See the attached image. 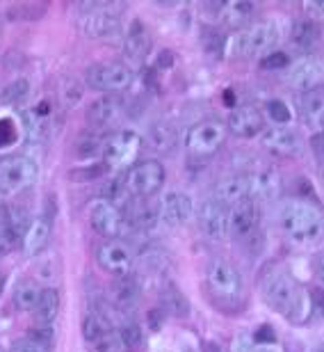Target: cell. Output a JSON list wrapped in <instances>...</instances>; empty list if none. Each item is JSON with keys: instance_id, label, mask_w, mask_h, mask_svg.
<instances>
[{"instance_id": "obj_36", "label": "cell", "mask_w": 324, "mask_h": 352, "mask_svg": "<svg viewBox=\"0 0 324 352\" xmlns=\"http://www.w3.org/2000/svg\"><path fill=\"white\" fill-rule=\"evenodd\" d=\"M117 329H119V336H121V343H124L126 352L137 350L139 346H142V329H139V325L135 320H126Z\"/></svg>"}, {"instance_id": "obj_53", "label": "cell", "mask_w": 324, "mask_h": 352, "mask_svg": "<svg viewBox=\"0 0 324 352\" xmlns=\"http://www.w3.org/2000/svg\"><path fill=\"white\" fill-rule=\"evenodd\" d=\"M5 284H7V277H5V272H0V295L5 291Z\"/></svg>"}, {"instance_id": "obj_45", "label": "cell", "mask_w": 324, "mask_h": 352, "mask_svg": "<svg viewBox=\"0 0 324 352\" xmlns=\"http://www.w3.org/2000/svg\"><path fill=\"white\" fill-rule=\"evenodd\" d=\"M12 352H51V348L46 346H39L37 341H32L30 336H25V339L16 341L12 346Z\"/></svg>"}, {"instance_id": "obj_40", "label": "cell", "mask_w": 324, "mask_h": 352, "mask_svg": "<svg viewBox=\"0 0 324 352\" xmlns=\"http://www.w3.org/2000/svg\"><path fill=\"white\" fill-rule=\"evenodd\" d=\"M98 151L103 153V142H98L94 135L82 138L80 142H78V156L80 158H94Z\"/></svg>"}, {"instance_id": "obj_51", "label": "cell", "mask_w": 324, "mask_h": 352, "mask_svg": "<svg viewBox=\"0 0 324 352\" xmlns=\"http://www.w3.org/2000/svg\"><path fill=\"white\" fill-rule=\"evenodd\" d=\"M313 151H315V156L324 163V133H318V135L313 138Z\"/></svg>"}, {"instance_id": "obj_30", "label": "cell", "mask_w": 324, "mask_h": 352, "mask_svg": "<svg viewBox=\"0 0 324 352\" xmlns=\"http://www.w3.org/2000/svg\"><path fill=\"white\" fill-rule=\"evenodd\" d=\"M146 142L153 151L169 153L178 144V133L172 124H153L149 129V135H146Z\"/></svg>"}, {"instance_id": "obj_35", "label": "cell", "mask_w": 324, "mask_h": 352, "mask_svg": "<svg viewBox=\"0 0 324 352\" xmlns=\"http://www.w3.org/2000/svg\"><path fill=\"white\" fill-rule=\"evenodd\" d=\"M27 94H30V82H27L25 78H16L0 91V101H3L5 105H19Z\"/></svg>"}, {"instance_id": "obj_25", "label": "cell", "mask_w": 324, "mask_h": 352, "mask_svg": "<svg viewBox=\"0 0 324 352\" xmlns=\"http://www.w3.org/2000/svg\"><path fill=\"white\" fill-rule=\"evenodd\" d=\"M151 51V34L142 21H132L124 37V53L132 62H142Z\"/></svg>"}, {"instance_id": "obj_42", "label": "cell", "mask_w": 324, "mask_h": 352, "mask_svg": "<svg viewBox=\"0 0 324 352\" xmlns=\"http://www.w3.org/2000/svg\"><path fill=\"white\" fill-rule=\"evenodd\" d=\"M16 241L19 238L12 234V229L7 227L5 222H0V256L10 254V252L16 248Z\"/></svg>"}, {"instance_id": "obj_27", "label": "cell", "mask_w": 324, "mask_h": 352, "mask_svg": "<svg viewBox=\"0 0 324 352\" xmlns=\"http://www.w3.org/2000/svg\"><path fill=\"white\" fill-rule=\"evenodd\" d=\"M251 181V201H267L277 199L281 195V179L274 170H258L249 174Z\"/></svg>"}, {"instance_id": "obj_48", "label": "cell", "mask_w": 324, "mask_h": 352, "mask_svg": "<svg viewBox=\"0 0 324 352\" xmlns=\"http://www.w3.org/2000/svg\"><path fill=\"white\" fill-rule=\"evenodd\" d=\"M304 12L308 14V19H322L324 16V0H308L304 3Z\"/></svg>"}, {"instance_id": "obj_1", "label": "cell", "mask_w": 324, "mask_h": 352, "mask_svg": "<svg viewBox=\"0 0 324 352\" xmlns=\"http://www.w3.org/2000/svg\"><path fill=\"white\" fill-rule=\"evenodd\" d=\"M279 224L290 243L306 248L324 236V215L318 206L304 199H290L281 206Z\"/></svg>"}, {"instance_id": "obj_17", "label": "cell", "mask_w": 324, "mask_h": 352, "mask_svg": "<svg viewBox=\"0 0 324 352\" xmlns=\"http://www.w3.org/2000/svg\"><path fill=\"white\" fill-rule=\"evenodd\" d=\"M229 131L233 133L235 138H242V140L263 135V131H265L263 112H260L258 108H253V105H240V108H235L233 112H231Z\"/></svg>"}, {"instance_id": "obj_15", "label": "cell", "mask_w": 324, "mask_h": 352, "mask_svg": "<svg viewBox=\"0 0 324 352\" xmlns=\"http://www.w3.org/2000/svg\"><path fill=\"white\" fill-rule=\"evenodd\" d=\"M89 222H91V227H94L96 234H101L105 238H117L126 229L124 213L119 210V206H115V204H110L105 199H98V201L91 204Z\"/></svg>"}, {"instance_id": "obj_49", "label": "cell", "mask_w": 324, "mask_h": 352, "mask_svg": "<svg viewBox=\"0 0 324 352\" xmlns=\"http://www.w3.org/2000/svg\"><path fill=\"white\" fill-rule=\"evenodd\" d=\"M311 267H313V274H315V279H318V284L324 286V250L313 256Z\"/></svg>"}, {"instance_id": "obj_50", "label": "cell", "mask_w": 324, "mask_h": 352, "mask_svg": "<svg viewBox=\"0 0 324 352\" xmlns=\"http://www.w3.org/2000/svg\"><path fill=\"white\" fill-rule=\"evenodd\" d=\"M253 341H256V343H272V341H274V332H272V327L263 325V327L258 329L256 334H253Z\"/></svg>"}, {"instance_id": "obj_47", "label": "cell", "mask_w": 324, "mask_h": 352, "mask_svg": "<svg viewBox=\"0 0 324 352\" xmlns=\"http://www.w3.org/2000/svg\"><path fill=\"white\" fill-rule=\"evenodd\" d=\"M105 172H108V165H96L94 170H89V167H84V170H78V172H73L71 176L73 179H98V176H103Z\"/></svg>"}, {"instance_id": "obj_16", "label": "cell", "mask_w": 324, "mask_h": 352, "mask_svg": "<svg viewBox=\"0 0 324 352\" xmlns=\"http://www.w3.org/2000/svg\"><path fill=\"white\" fill-rule=\"evenodd\" d=\"M158 213H160V220L165 224H169V227H181V224H187L189 220H192V215H194L192 197L185 195V192H178V190L167 192L158 204Z\"/></svg>"}, {"instance_id": "obj_54", "label": "cell", "mask_w": 324, "mask_h": 352, "mask_svg": "<svg viewBox=\"0 0 324 352\" xmlns=\"http://www.w3.org/2000/svg\"><path fill=\"white\" fill-rule=\"evenodd\" d=\"M318 352H324V346H322V348H320V350H318Z\"/></svg>"}, {"instance_id": "obj_9", "label": "cell", "mask_w": 324, "mask_h": 352, "mask_svg": "<svg viewBox=\"0 0 324 352\" xmlns=\"http://www.w3.org/2000/svg\"><path fill=\"white\" fill-rule=\"evenodd\" d=\"M39 167L27 156H7L0 160V195H19L32 188Z\"/></svg>"}, {"instance_id": "obj_31", "label": "cell", "mask_w": 324, "mask_h": 352, "mask_svg": "<svg viewBox=\"0 0 324 352\" xmlns=\"http://www.w3.org/2000/svg\"><path fill=\"white\" fill-rule=\"evenodd\" d=\"M41 288L37 281L32 279H23L16 284V291H14V305H16L19 311H34L39 305V298H41Z\"/></svg>"}, {"instance_id": "obj_38", "label": "cell", "mask_w": 324, "mask_h": 352, "mask_svg": "<svg viewBox=\"0 0 324 352\" xmlns=\"http://www.w3.org/2000/svg\"><path fill=\"white\" fill-rule=\"evenodd\" d=\"M267 117L277 126H286V124H290L292 112L288 108V103H284L281 98H272V101L267 103Z\"/></svg>"}, {"instance_id": "obj_8", "label": "cell", "mask_w": 324, "mask_h": 352, "mask_svg": "<svg viewBox=\"0 0 324 352\" xmlns=\"http://www.w3.org/2000/svg\"><path fill=\"white\" fill-rule=\"evenodd\" d=\"M121 179L128 197L149 199L151 195H156L162 188V183H165V167L158 160H142V163L128 167V172Z\"/></svg>"}, {"instance_id": "obj_12", "label": "cell", "mask_w": 324, "mask_h": 352, "mask_svg": "<svg viewBox=\"0 0 324 352\" xmlns=\"http://www.w3.org/2000/svg\"><path fill=\"white\" fill-rule=\"evenodd\" d=\"M96 263L101 270L115 274V277H126L132 272L135 254L128 243L119 241V238H105L96 250Z\"/></svg>"}, {"instance_id": "obj_2", "label": "cell", "mask_w": 324, "mask_h": 352, "mask_svg": "<svg viewBox=\"0 0 324 352\" xmlns=\"http://www.w3.org/2000/svg\"><path fill=\"white\" fill-rule=\"evenodd\" d=\"M263 300L270 305L274 311L281 316H294L297 311L308 314L313 309L311 295H306L299 288V284L294 281L290 274L286 272H270L263 279Z\"/></svg>"}, {"instance_id": "obj_13", "label": "cell", "mask_w": 324, "mask_h": 352, "mask_svg": "<svg viewBox=\"0 0 324 352\" xmlns=\"http://www.w3.org/2000/svg\"><path fill=\"white\" fill-rule=\"evenodd\" d=\"M199 229L208 241H227L231 236V208L220 199H206L199 206Z\"/></svg>"}, {"instance_id": "obj_26", "label": "cell", "mask_w": 324, "mask_h": 352, "mask_svg": "<svg viewBox=\"0 0 324 352\" xmlns=\"http://www.w3.org/2000/svg\"><path fill=\"white\" fill-rule=\"evenodd\" d=\"M217 199L229 206H238V204L251 201V181L249 174H238L231 179H224L217 188Z\"/></svg>"}, {"instance_id": "obj_4", "label": "cell", "mask_w": 324, "mask_h": 352, "mask_svg": "<svg viewBox=\"0 0 324 352\" xmlns=\"http://www.w3.org/2000/svg\"><path fill=\"white\" fill-rule=\"evenodd\" d=\"M206 286L217 302L229 307L240 305L244 295V281L240 270L233 263L224 261V258H213L206 265Z\"/></svg>"}, {"instance_id": "obj_14", "label": "cell", "mask_w": 324, "mask_h": 352, "mask_svg": "<svg viewBox=\"0 0 324 352\" xmlns=\"http://www.w3.org/2000/svg\"><path fill=\"white\" fill-rule=\"evenodd\" d=\"M263 146L267 151L277 153L284 158H294L299 156L304 149V140L299 138V133L290 129V126H272V129L263 131Z\"/></svg>"}, {"instance_id": "obj_33", "label": "cell", "mask_w": 324, "mask_h": 352, "mask_svg": "<svg viewBox=\"0 0 324 352\" xmlns=\"http://www.w3.org/2000/svg\"><path fill=\"white\" fill-rule=\"evenodd\" d=\"M34 314H37L41 325L51 327V322L58 318V314H60V293L55 291V288H44V291H41V298H39V305H37V309H34Z\"/></svg>"}, {"instance_id": "obj_5", "label": "cell", "mask_w": 324, "mask_h": 352, "mask_svg": "<svg viewBox=\"0 0 324 352\" xmlns=\"http://www.w3.org/2000/svg\"><path fill=\"white\" fill-rule=\"evenodd\" d=\"M279 44V28L263 21L244 28L229 39L227 51L238 58H258V55H270V51Z\"/></svg>"}, {"instance_id": "obj_18", "label": "cell", "mask_w": 324, "mask_h": 352, "mask_svg": "<svg viewBox=\"0 0 324 352\" xmlns=\"http://www.w3.org/2000/svg\"><path fill=\"white\" fill-rule=\"evenodd\" d=\"M297 112L299 119L311 131L324 133V89L315 87L297 94Z\"/></svg>"}, {"instance_id": "obj_20", "label": "cell", "mask_w": 324, "mask_h": 352, "mask_svg": "<svg viewBox=\"0 0 324 352\" xmlns=\"http://www.w3.org/2000/svg\"><path fill=\"white\" fill-rule=\"evenodd\" d=\"M208 10H213L215 19H220L222 23L229 28H244L251 23L253 14H256V5L246 3V0H231V3H208Z\"/></svg>"}, {"instance_id": "obj_28", "label": "cell", "mask_w": 324, "mask_h": 352, "mask_svg": "<svg viewBox=\"0 0 324 352\" xmlns=\"http://www.w3.org/2000/svg\"><path fill=\"white\" fill-rule=\"evenodd\" d=\"M290 39L294 46L304 48V51H311V48L318 44L322 39V28L318 25V21L313 19H299L292 23V30H290Z\"/></svg>"}, {"instance_id": "obj_3", "label": "cell", "mask_w": 324, "mask_h": 352, "mask_svg": "<svg viewBox=\"0 0 324 352\" xmlns=\"http://www.w3.org/2000/svg\"><path fill=\"white\" fill-rule=\"evenodd\" d=\"M121 5L117 3H80L78 28L84 37H112L121 30Z\"/></svg>"}, {"instance_id": "obj_6", "label": "cell", "mask_w": 324, "mask_h": 352, "mask_svg": "<svg viewBox=\"0 0 324 352\" xmlns=\"http://www.w3.org/2000/svg\"><path fill=\"white\" fill-rule=\"evenodd\" d=\"M82 339L89 352H126L119 329L98 309H89L82 318Z\"/></svg>"}, {"instance_id": "obj_22", "label": "cell", "mask_w": 324, "mask_h": 352, "mask_svg": "<svg viewBox=\"0 0 324 352\" xmlns=\"http://www.w3.org/2000/svg\"><path fill=\"white\" fill-rule=\"evenodd\" d=\"M124 101L115 94H108L103 98H98L89 105L87 110V122L96 129H108V126H115L119 119L124 117Z\"/></svg>"}, {"instance_id": "obj_10", "label": "cell", "mask_w": 324, "mask_h": 352, "mask_svg": "<svg viewBox=\"0 0 324 352\" xmlns=\"http://www.w3.org/2000/svg\"><path fill=\"white\" fill-rule=\"evenodd\" d=\"M227 140V126L217 119H208V122L194 124L192 129L185 133V149L192 158H210L220 151V146Z\"/></svg>"}, {"instance_id": "obj_23", "label": "cell", "mask_w": 324, "mask_h": 352, "mask_svg": "<svg viewBox=\"0 0 324 352\" xmlns=\"http://www.w3.org/2000/svg\"><path fill=\"white\" fill-rule=\"evenodd\" d=\"M322 78H324V67H322V62H318L315 58L299 60L297 65L290 69V74H288V80H290V85H294L301 91L320 87Z\"/></svg>"}, {"instance_id": "obj_43", "label": "cell", "mask_w": 324, "mask_h": 352, "mask_svg": "<svg viewBox=\"0 0 324 352\" xmlns=\"http://www.w3.org/2000/svg\"><path fill=\"white\" fill-rule=\"evenodd\" d=\"M25 336H30L32 341H37L39 346H46V348H51L53 346V339H55V334H53V329L51 327H37V329H30Z\"/></svg>"}, {"instance_id": "obj_29", "label": "cell", "mask_w": 324, "mask_h": 352, "mask_svg": "<svg viewBox=\"0 0 324 352\" xmlns=\"http://www.w3.org/2000/svg\"><path fill=\"white\" fill-rule=\"evenodd\" d=\"M139 295V284L132 274H126V277H117L115 286H112V300L119 309H132L137 305Z\"/></svg>"}, {"instance_id": "obj_39", "label": "cell", "mask_w": 324, "mask_h": 352, "mask_svg": "<svg viewBox=\"0 0 324 352\" xmlns=\"http://www.w3.org/2000/svg\"><path fill=\"white\" fill-rule=\"evenodd\" d=\"M142 261L151 267V270H162L165 267V263H167V252L165 250H160V248H149L144 252V258Z\"/></svg>"}, {"instance_id": "obj_32", "label": "cell", "mask_w": 324, "mask_h": 352, "mask_svg": "<svg viewBox=\"0 0 324 352\" xmlns=\"http://www.w3.org/2000/svg\"><path fill=\"white\" fill-rule=\"evenodd\" d=\"M160 302H162V311L165 314H172V316H176V318H187L189 316V302L174 284L162 288Z\"/></svg>"}, {"instance_id": "obj_44", "label": "cell", "mask_w": 324, "mask_h": 352, "mask_svg": "<svg viewBox=\"0 0 324 352\" xmlns=\"http://www.w3.org/2000/svg\"><path fill=\"white\" fill-rule=\"evenodd\" d=\"M288 65H290V60H288L286 53H270L263 60V67L272 69V72H281V69H286Z\"/></svg>"}, {"instance_id": "obj_52", "label": "cell", "mask_w": 324, "mask_h": 352, "mask_svg": "<svg viewBox=\"0 0 324 352\" xmlns=\"http://www.w3.org/2000/svg\"><path fill=\"white\" fill-rule=\"evenodd\" d=\"M172 51H162V55H160V58H158V67L160 69H169V67H172Z\"/></svg>"}, {"instance_id": "obj_11", "label": "cell", "mask_w": 324, "mask_h": 352, "mask_svg": "<svg viewBox=\"0 0 324 352\" xmlns=\"http://www.w3.org/2000/svg\"><path fill=\"white\" fill-rule=\"evenodd\" d=\"M142 146V138L132 131H117L103 142V160L110 167H132Z\"/></svg>"}, {"instance_id": "obj_24", "label": "cell", "mask_w": 324, "mask_h": 352, "mask_svg": "<svg viewBox=\"0 0 324 352\" xmlns=\"http://www.w3.org/2000/svg\"><path fill=\"white\" fill-rule=\"evenodd\" d=\"M51 124H53V110L48 103H39L37 108L23 112L25 135L30 142H41V140L51 135Z\"/></svg>"}, {"instance_id": "obj_7", "label": "cell", "mask_w": 324, "mask_h": 352, "mask_svg": "<svg viewBox=\"0 0 324 352\" xmlns=\"http://www.w3.org/2000/svg\"><path fill=\"white\" fill-rule=\"evenodd\" d=\"M132 72L121 62H98L84 72V85L89 89L103 91V94H117L132 85Z\"/></svg>"}, {"instance_id": "obj_34", "label": "cell", "mask_w": 324, "mask_h": 352, "mask_svg": "<svg viewBox=\"0 0 324 352\" xmlns=\"http://www.w3.org/2000/svg\"><path fill=\"white\" fill-rule=\"evenodd\" d=\"M30 215H27V210L25 208H21V206H16V208H10L5 213V224L7 227L12 229V234L16 236V238H21L23 241V236L27 234V229H30Z\"/></svg>"}, {"instance_id": "obj_46", "label": "cell", "mask_w": 324, "mask_h": 352, "mask_svg": "<svg viewBox=\"0 0 324 352\" xmlns=\"http://www.w3.org/2000/svg\"><path fill=\"white\" fill-rule=\"evenodd\" d=\"M62 96H65V105H76L80 101V96H82V89H80V85L76 80H71V82H67V87L62 89Z\"/></svg>"}, {"instance_id": "obj_41", "label": "cell", "mask_w": 324, "mask_h": 352, "mask_svg": "<svg viewBox=\"0 0 324 352\" xmlns=\"http://www.w3.org/2000/svg\"><path fill=\"white\" fill-rule=\"evenodd\" d=\"M16 142V126L12 119H0V149Z\"/></svg>"}, {"instance_id": "obj_21", "label": "cell", "mask_w": 324, "mask_h": 352, "mask_svg": "<svg viewBox=\"0 0 324 352\" xmlns=\"http://www.w3.org/2000/svg\"><path fill=\"white\" fill-rule=\"evenodd\" d=\"M53 220L55 217L51 215V210L46 208L44 213L30 222V229H27V234L23 236V250L27 256H37L48 248L51 236H53Z\"/></svg>"}, {"instance_id": "obj_19", "label": "cell", "mask_w": 324, "mask_h": 352, "mask_svg": "<svg viewBox=\"0 0 324 352\" xmlns=\"http://www.w3.org/2000/svg\"><path fill=\"white\" fill-rule=\"evenodd\" d=\"M260 227V208L253 201L238 204L231 208V236L235 241H249L258 234Z\"/></svg>"}, {"instance_id": "obj_37", "label": "cell", "mask_w": 324, "mask_h": 352, "mask_svg": "<svg viewBox=\"0 0 324 352\" xmlns=\"http://www.w3.org/2000/svg\"><path fill=\"white\" fill-rule=\"evenodd\" d=\"M46 12L44 3H19L10 7V19H19V21H32V19H41Z\"/></svg>"}]
</instances>
